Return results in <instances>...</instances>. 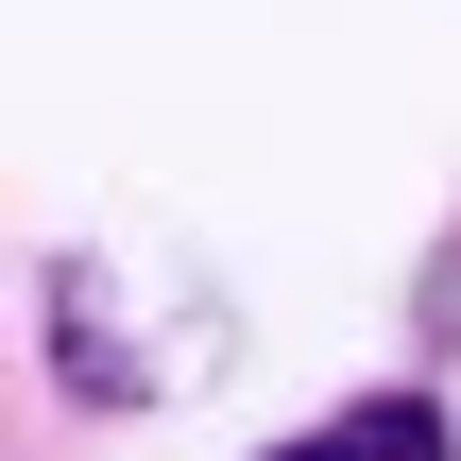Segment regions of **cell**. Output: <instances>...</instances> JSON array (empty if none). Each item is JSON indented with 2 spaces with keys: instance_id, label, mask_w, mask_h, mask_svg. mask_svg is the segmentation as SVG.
Wrapping results in <instances>:
<instances>
[{
  "instance_id": "7a4b0ae2",
  "label": "cell",
  "mask_w": 461,
  "mask_h": 461,
  "mask_svg": "<svg viewBox=\"0 0 461 461\" xmlns=\"http://www.w3.org/2000/svg\"><path fill=\"white\" fill-rule=\"evenodd\" d=\"M257 461H461V411L428 393V376H376V393H342V411L274 428Z\"/></svg>"
},
{
  "instance_id": "6da1fadb",
  "label": "cell",
  "mask_w": 461,
  "mask_h": 461,
  "mask_svg": "<svg viewBox=\"0 0 461 461\" xmlns=\"http://www.w3.org/2000/svg\"><path fill=\"white\" fill-rule=\"evenodd\" d=\"M34 308H51V393H68V411H154V393H171V359L120 325V257H103V240H68V257L34 274Z\"/></svg>"
}]
</instances>
